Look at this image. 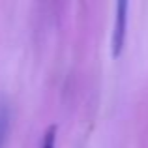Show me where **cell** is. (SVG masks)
Instances as JSON below:
<instances>
[{
  "label": "cell",
  "mask_w": 148,
  "mask_h": 148,
  "mask_svg": "<svg viewBox=\"0 0 148 148\" xmlns=\"http://www.w3.org/2000/svg\"><path fill=\"white\" fill-rule=\"evenodd\" d=\"M127 2H118L114 6V25H112V34H111V53L112 58H118L124 51L126 43V28H127Z\"/></svg>",
  "instance_id": "obj_1"
},
{
  "label": "cell",
  "mask_w": 148,
  "mask_h": 148,
  "mask_svg": "<svg viewBox=\"0 0 148 148\" xmlns=\"http://www.w3.org/2000/svg\"><path fill=\"white\" fill-rule=\"evenodd\" d=\"M10 105L6 103L4 99H0V148H4L8 139V130H10Z\"/></svg>",
  "instance_id": "obj_2"
},
{
  "label": "cell",
  "mask_w": 148,
  "mask_h": 148,
  "mask_svg": "<svg viewBox=\"0 0 148 148\" xmlns=\"http://www.w3.org/2000/svg\"><path fill=\"white\" fill-rule=\"evenodd\" d=\"M54 143H56V127L51 126L49 130L43 133V139H41V146L40 148H54Z\"/></svg>",
  "instance_id": "obj_3"
}]
</instances>
